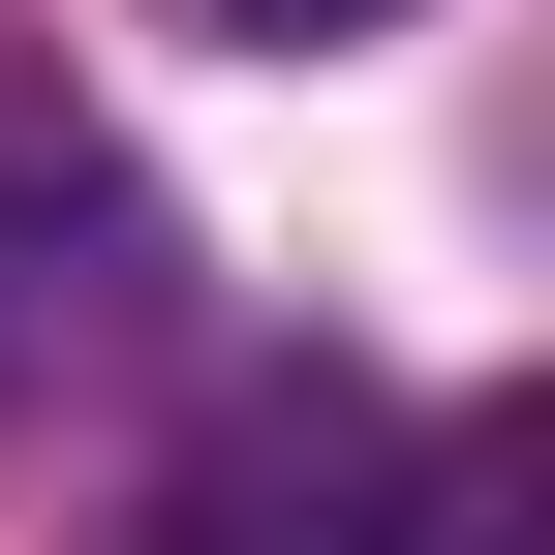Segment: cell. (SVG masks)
<instances>
[{"instance_id":"7a4b0ae2","label":"cell","mask_w":555,"mask_h":555,"mask_svg":"<svg viewBox=\"0 0 555 555\" xmlns=\"http://www.w3.org/2000/svg\"><path fill=\"white\" fill-rule=\"evenodd\" d=\"M93 309H124V185L62 155V124H0V371H62Z\"/></svg>"},{"instance_id":"6da1fadb","label":"cell","mask_w":555,"mask_h":555,"mask_svg":"<svg viewBox=\"0 0 555 555\" xmlns=\"http://www.w3.org/2000/svg\"><path fill=\"white\" fill-rule=\"evenodd\" d=\"M463 494H494L463 433H401V401L278 371V401H217V433H185V494H155V555H463Z\"/></svg>"},{"instance_id":"3957f363","label":"cell","mask_w":555,"mask_h":555,"mask_svg":"<svg viewBox=\"0 0 555 555\" xmlns=\"http://www.w3.org/2000/svg\"><path fill=\"white\" fill-rule=\"evenodd\" d=\"M185 31H278V62H309V31H401V0H185Z\"/></svg>"}]
</instances>
